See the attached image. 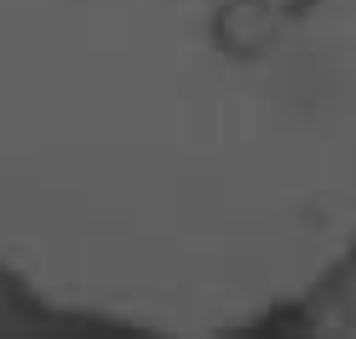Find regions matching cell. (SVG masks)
<instances>
[{
	"instance_id": "obj_1",
	"label": "cell",
	"mask_w": 356,
	"mask_h": 339,
	"mask_svg": "<svg viewBox=\"0 0 356 339\" xmlns=\"http://www.w3.org/2000/svg\"><path fill=\"white\" fill-rule=\"evenodd\" d=\"M0 339H161V333L127 328V322H98V316H47L12 282H0Z\"/></svg>"
},
{
	"instance_id": "obj_2",
	"label": "cell",
	"mask_w": 356,
	"mask_h": 339,
	"mask_svg": "<svg viewBox=\"0 0 356 339\" xmlns=\"http://www.w3.org/2000/svg\"><path fill=\"white\" fill-rule=\"evenodd\" d=\"M282 29V6L276 0H225L213 17V40L230 58H259Z\"/></svg>"
},
{
	"instance_id": "obj_3",
	"label": "cell",
	"mask_w": 356,
	"mask_h": 339,
	"mask_svg": "<svg viewBox=\"0 0 356 339\" xmlns=\"http://www.w3.org/2000/svg\"><path fill=\"white\" fill-rule=\"evenodd\" d=\"M225 339H322V322H316V310H310V305L282 299V305H270V310H259L253 322L230 328Z\"/></svg>"
}]
</instances>
